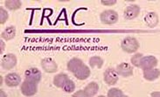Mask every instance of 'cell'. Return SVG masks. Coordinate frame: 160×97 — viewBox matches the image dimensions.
I'll use <instances>...</instances> for the list:
<instances>
[{"label": "cell", "mask_w": 160, "mask_h": 97, "mask_svg": "<svg viewBox=\"0 0 160 97\" xmlns=\"http://www.w3.org/2000/svg\"><path fill=\"white\" fill-rule=\"evenodd\" d=\"M122 49L128 53H136L139 48V43L133 37H127L121 43Z\"/></svg>", "instance_id": "obj_1"}, {"label": "cell", "mask_w": 160, "mask_h": 97, "mask_svg": "<svg viewBox=\"0 0 160 97\" xmlns=\"http://www.w3.org/2000/svg\"><path fill=\"white\" fill-rule=\"evenodd\" d=\"M100 19L105 25H113L118 21V14L114 10H106L101 13Z\"/></svg>", "instance_id": "obj_2"}, {"label": "cell", "mask_w": 160, "mask_h": 97, "mask_svg": "<svg viewBox=\"0 0 160 97\" xmlns=\"http://www.w3.org/2000/svg\"><path fill=\"white\" fill-rule=\"evenodd\" d=\"M38 86L37 82L26 80L21 84V93L26 96H32L37 93Z\"/></svg>", "instance_id": "obj_3"}, {"label": "cell", "mask_w": 160, "mask_h": 97, "mask_svg": "<svg viewBox=\"0 0 160 97\" xmlns=\"http://www.w3.org/2000/svg\"><path fill=\"white\" fill-rule=\"evenodd\" d=\"M17 57L13 53L5 54L1 60V66L4 70H11L17 65Z\"/></svg>", "instance_id": "obj_4"}, {"label": "cell", "mask_w": 160, "mask_h": 97, "mask_svg": "<svg viewBox=\"0 0 160 97\" xmlns=\"http://www.w3.org/2000/svg\"><path fill=\"white\" fill-rule=\"evenodd\" d=\"M41 66L45 72L48 74L55 73L58 70V65L57 63L51 58H45L41 61Z\"/></svg>", "instance_id": "obj_5"}, {"label": "cell", "mask_w": 160, "mask_h": 97, "mask_svg": "<svg viewBox=\"0 0 160 97\" xmlns=\"http://www.w3.org/2000/svg\"><path fill=\"white\" fill-rule=\"evenodd\" d=\"M118 75H119L117 74V70H115L114 68H108L105 70L103 74L104 80L109 86L115 85L118 80Z\"/></svg>", "instance_id": "obj_6"}, {"label": "cell", "mask_w": 160, "mask_h": 97, "mask_svg": "<svg viewBox=\"0 0 160 97\" xmlns=\"http://www.w3.org/2000/svg\"><path fill=\"white\" fill-rule=\"evenodd\" d=\"M157 65H158V60L156 57L152 55H148L142 58L140 63V68H142L143 70L151 69V68H154Z\"/></svg>", "instance_id": "obj_7"}, {"label": "cell", "mask_w": 160, "mask_h": 97, "mask_svg": "<svg viewBox=\"0 0 160 97\" xmlns=\"http://www.w3.org/2000/svg\"><path fill=\"white\" fill-rule=\"evenodd\" d=\"M117 72L122 77H130L133 75V67L129 63L122 62L117 66Z\"/></svg>", "instance_id": "obj_8"}, {"label": "cell", "mask_w": 160, "mask_h": 97, "mask_svg": "<svg viewBox=\"0 0 160 97\" xmlns=\"http://www.w3.org/2000/svg\"><path fill=\"white\" fill-rule=\"evenodd\" d=\"M25 77L27 80L39 83L41 80V72L36 67H31L25 72Z\"/></svg>", "instance_id": "obj_9"}, {"label": "cell", "mask_w": 160, "mask_h": 97, "mask_svg": "<svg viewBox=\"0 0 160 97\" xmlns=\"http://www.w3.org/2000/svg\"><path fill=\"white\" fill-rule=\"evenodd\" d=\"M4 82L8 87H11V88L17 87L21 82V77L16 73H10L5 76Z\"/></svg>", "instance_id": "obj_10"}, {"label": "cell", "mask_w": 160, "mask_h": 97, "mask_svg": "<svg viewBox=\"0 0 160 97\" xmlns=\"http://www.w3.org/2000/svg\"><path fill=\"white\" fill-rule=\"evenodd\" d=\"M140 13V7L137 5H129L124 11V18L128 20L136 18Z\"/></svg>", "instance_id": "obj_11"}, {"label": "cell", "mask_w": 160, "mask_h": 97, "mask_svg": "<svg viewBox=\"0 0 160 97\" xmlns=\"http://www.w3.org/2000/svg\"><path fill=\"white\" fill-rule=\"evenodd\" d=\"M74 77H76V79L80 80H84L88 79L90 75V69L89 67L86 65H82L78 70L76 71L74 74Z\"/></svg>", "instance_id": "obj_12"}, {"label": "cell", "mask_w": 160, "mask_h": 97, "mask_svg": "<svg viewBox=\"0 0 160 97\" xmlns=\"http://www.w3.org/2000/svg\"><path fill=\"white\" fill-rule=\"evenodd\" d=\"M84 94H85V96L88 97H92L95 96V95L98 93L99 91V85L96 83V82H90L87 85L85 88L83 89Z\"/></svg>", "instance_id": "obj_13"}, {"label": "cell", "mask_w": 160, "mask_h": 97, "mask_svg": "<svg viewBox=\"0 0 160 97\" xmlns=\"http://www.w3.org/2000/svg\"><path fill=\"white\" fill-rule=\"evenodd\" d=\"M160 76V70L158 68H151V69H145L143 70V78L152 81L155 80Z\"/></svg>", "instance_id": "obj_14"}, {"label": "cell", "mask_w": 160, "mask_h": 97, "mask_svg": "<svg viewBox=\"0 0 160 97\" xmlns=\"http://www.w3.org/2000/svg\"><path fill=\"white\" fill-rule=\"evenodd\" d=\"M144 21L150 28H154L158 24V16L154 12H149L144 17Z\"/></svg>", "instance_id": "obj_15"}, {"label": "cell", "mask_w": 160, "mask_h": 97, "mask_svg": "<svg viewBox=\"0 0 160 97\" xmlns=\"http://www.w3.org/2000/svg\"><path fill=\"white\" fill-rule=\"evenodd\" d=\"M82 65H83V61H82L81 59L73 58V59H71L69 61H68L67 66H68V70L71 72V73L74 74Z\"/></svg>", "instance_id": "obj_16"}, {"label": "cell", "mask_w": 160, "mask_h": 97, "mask_svg": "<svg viewBox=\"0 0 160 97\" xmlns=\"http://www.w3.org/2000/svg\"><path fill=\"white\" fill-rule=\"evenodd\" d=\"M15 36H16V27H13V26L6 27L5 30L1 33V37L4 40H12Z\"/></svg>", "instance_id": "obj_17"}, {"label": "cell", "mask_w": 160, "mask_h": 97, "mask_svg": "<svg viewBox=\"0 0 160 97\" xmlns=\"http://www.w3.org/2000/svg\"><path fill=\"white\" fill-rule=\"evenodd\" d=\"M68 79H69L68 76L65 75V74H59V75L54 76V78H53V84L57 88H62V87L64 86V84L66 83V81Z\"/></svg>", "instance_id": "obj_18"}, {"label": "cell", "mask_w": 160, "mask_h": 97, "mask_svg": "<svg viewBox=\"0 0 160 97\" xmlns=\"http://www.w3.org/2000/svg\"><path fill=\"white\" fill-rule=\"evenodd\" d=\"M4 5L9 10L15 11V10H18L21 8L22 3L19 0H7V1H5Z\"/></svg>", "instance_id": "obj_19"}, {"label": "cell", "mask_w": 160, "mask_h": 97, "mask_svg": "<svg viewBox=\"0 0 160 97\" xmlns=\"http://www.w3.org/2000/svg\"><path fill=\"white\" fill-rule=\"evenodd\" d=\"M103 65V60L99 56H93L89 59V66L91 67H98L101 68Z\"/></svg>", "instance_id": "obj_20"}, {"label": "cell", "mask_w": 160, "mask_h": 97, "mask_svg": "<svg viewBox=\"0 0 160 97\" xmlns=\"http://www.w3.org/2000/svg\"><path fill=\"white\" fill-rule=\"evenodd\" d=\"M62 89H63V91L66 93L74 92V89H75V84H74V82L72 80L68 79L66 81V83L64 84V86L62 87Z\"/></svg>", "instance_id": "obj_21"}, {"label": "cell", "mask_w": 160, "mask_h": 97, "mask_svg": "<svg viewBox=\"0 0 160 97\" xmlns=\"http://www.w3.org/2000/svg\"><path fill=\"white\" fill-rule=\"evenodd\" d=\"M108 97H124L126 96V95L123 94V93H122V91L121 89L114 88L108 90Z\"/></svg>", "instance_id": "obj_22"}, {"label": "cell", "mask_w": 160, "mask_h": 97, "mask_svg": "<svg viewBox=\"0 0 160 97\" xmlns=\"http://www.w3.org/2000/svg\"><path fill=\"white\" fill-rule=\"evenodd\" d=\"M143 58V54L142 53H136L134 56H132L130 61L132 63V65L136 67H140V63H141V60Z\"/></svg>", "instance_id": "obj_23"}, {"label": "cell", "mask_w": 160, "mask_h": 97, "mask_svg": "<svg viewBox=\"0 0 160 97\" xmlns=\"http://www.w3.org/2000/svg\"><path fill=\"white\" fill-rule=\"evenodd\" d=\"M8 12L3 7H0V24L3 25L6 22V20L8 19Z\"/></svg>", "instance_id": "obj_24"}, {"label": "cell", "mask_w": 160, "mask_h": 97, "mask_svg": "<svg viewBox=\"0 0 160 97\" xmlns=\"http://www.w3.org/2000/svg\"><path fill=\"white\" fill-rule=\"evenodd\" d=\"M101 3L104 5H114L117 4V0H110V1H105V0H102Z\"/></svg>", "instance_id": "obj_25"}, {"label": "cell", "mask_w": 160, "mask_h": 97, "mask_svg": "<svg viewBox=\"0 0 160 97\" xmlns=\"http://www.w3.org/2000/svg\"><path fill=\"white\" fill-rule=\"evenodd\" d=\"M74 96H85L84 91H83V90H80L79 92L75 93V94H74Z\"/></svg>", "instance_id": "obj_26"}, {"label": "cell", "mask_w": 160, "mask_h": 97, "mask_svg": "<svg viewBox=\"0 0 160 97\" xmlns=\"http://www.w3.org/2000/svg\"><path fill=\"white\" fill-rule=\"evenodd\" d=\"M0 42H1V51H0V53H3V52L4 51V46H4V43L3 42V40H1V41H0Z\"/></svg>", "instance_id": "obj_27"}, {"label": "cell", "mask_w": 160, "mask_h": 97, "mask_svg": "<svg viewBox=\"0 0 160 97\" xmlns=\"http://www.w3.org/2000/svg\"><path fill=\"white\" fill-rule=\"evenodd\" d=\"M152 96H160V92H154V93H152Z\"/></svg>", "instance_id": "obj_28"}]
</instances>
